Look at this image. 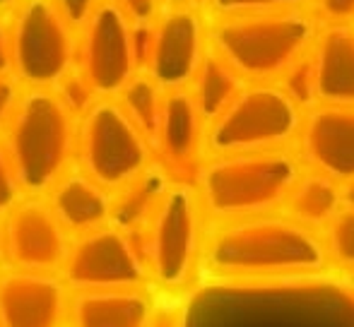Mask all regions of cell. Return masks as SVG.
I'll list each match as a JSON object with an SVG mask.
<instances>
[{
  "mask_svg": "<svg viewBox=\"0 0 354 327\" xmlns=\"http://www.w3.org/2000/svg\"><path fill=\"white\" fill-rule=\"evenodd\" d=\"M181 327H354V291L308 277L207 286Z\"/></svg>",
  "mask_w": 354,
  "mask_h": 327,
  "instance_id": "cell-1",
  "label": "cell"
},
{
  "mask_svg": "<svg viewBox=\"0 0 354 327\" xmlns=\"http://www.w3.org/2000/svg\"><path fill=\"white\" fill-rule=\"evenodd\" d=\"M321 19L308 8L241 17H207V46L246 82H277L311 51Z\"/></svg>",
  "mask_w": 354,
  "mask_h": 327,
  "instance_id": "cell-2",
  "label": "cell"
},
{
  "mask_svg": "<svg viewBox=\"0 0 354 327\" xmlns=\"http://www.w3.org/2000/svg\"><path fill=\"white\" fill-rule=\"evenodd\" d=\"M0 140L22 195H46L71 168L77 118L51 87H24Z\"/></svg>",
  "mask_w": 354,
  "mask_h": 327,
  "instance_id": "cell-3",
  "label": "cell"
},
{
  "mask_svg": "<svg viewBox=\"0 0 354 327\" xmlns=\"http://www.w3.org/2000/svg\"><path fill=\"white\" fill-rule=\"evenodd\" d=\"M207 260L222 275H308L326 265V250L308 226L263 215L219 226Z\"/></svg>",
  "mask_w": 354,
  "mask_h": 327,
  "instance_id": "cell-4",
  "label": "cell"
},
{
  "mask_svg": "<svg viewBox=\"0 0 354 327\" xmlns=\"http://www.w3.org/2000/svg\"><path fill=\"white\" fill-rule=\"evenodd\" d=\"M299 161L287 150L219 155L198 168V197L224 221L270 215L299 181Z\"/></svg>",
  "mask_w": 354,
  "mask_h": 327,
  "instance_id": "cell-5",
  "label": "cell"
},
{
  "mask_svg": "<svg viewBox=\"0 0 354 327\" xmlns=\"http://www.w3.org/2000/svg\"><path fill=\"white\" fill-rule=\"evenodd\" d=\"M301 108L277 82H251L207 123L205 145L214 157L284 150L297 137Z\"/></svg>",
  "mask_w": 354,
  "mask_h": 327,
  "instance_id": "cell-6",
  "label": "cell"
},
{
  "mask_svg": "<svg viewBox=\"0 0 354 327\" xmlns=\"http://www.w3.org/2000/svg\"><path fill=\"white\" fill-rule=\"evenodd\" d=\"M75 155L80 171L111 192L152 164V147L116 99H97L77 121Z\"/></svg>",
  "mask_w": 354,
  "mask_h": 327,
  "instance_id": "cell-7",
  "label": "cell"
},
{
  "mask_svg": "<svg viewBox=\"0 0 354 327\" xmlns=\"http://www.w3.org/2000/svg\"><path fill=\"white\" fill-rule=\"evenodd\" d=\"M10 48L22 87H53L75 68L77 32L51 0H22L10 14Z\"/></svg>",
  "mask_w": 354,
  "mask_h": 327,
  "instance_id": "cell-8",
  "label": "cell"
},
{
  "mask_svg": "<svg viewBox=\"0 0 354 327\" xmlns=\"http://www.w3.org/2000/svg\"><path fill=\"white\" fill-rule=\"evenodd\" d=\"M75 68L99 99H113L140 72L136 24L111 0H104L77 32Z\"/></svg>",
  "mask_w": 354,
  "mask_h": 327,
  "instance_id": "cell-9",
  "label": "cell"
},
{
  "mask_svg": "<svg viewBox=\"0 0 354 327\" xmlns=\"http://www.w3.org/2000/svg\"><path fill=\"white\" fill-rule=\"evenodd\" d=\"M145 250L164 284L188 277L201 244V197L191 183H171L145 226Z\"/></svg>",
  "mask_w": 354,
  "mask_h": 327,
  "instance_id": "cell-10",
  "label": "cell"
},
{
  "mask_svg": "<svg viewBox=\"0 0 354 327\" xmlns=\"http://www.w3.org/2000/svg\"><path fill=\"white\" fill-rule=\"evenodd\" d=\"M207 53V14L201 3L167 5L152 22L142 72L164 92L186 89Z\"/></svg>",
  "mask_w": 354,
  "mask_h": 327,
  "instance_id": "cell-11",
  "label": "cell"
},
{
  "mask_svg": "<svg viewBox=\"0 0 354 327\" xmlns=\"http://www.w3.org/2000/svg\"><path fill=\"white\" fill-rule=\"evenodd\" d=\"M66 279L84 291L131 289L145 279V260L133 234L104 224L80 234L66 252Z\"/></svg>",
  "mask_w": 354,
  "mask_h": 327,
  "instance_id": "cell-12",
  "label": "cell"
},
{
  "mask_svg": "<svg viewBox=\"0 0 354 327\" xmlns=\"http://www.w3.org/2000/svg\"><path fill=\"white\" fill-rule=\"evenodd\" d=\"M3 217V248L15 265L29 272H51L63 265L68 231L41 195L19 197Z\"/></svg>",
  "mask_w": 354,
  "mask_h": 327,
  "instance_id": "cell-13",
  "label": "cell"
},
{
  "mask_svg": "<svg viewBox=\"0 0 354 327\" xmlns=\"http://www.w3.org/2000/svg\"><path fill=\"white\" fill-rule=\"evenodd\" d=\"M301 157L313 171L345 183L354 178V106L318 103L301 116Z\"/></svg>",
  "mask_w": 354,
  "mask_h": 327,
  "instance_id": "cell-14",
  "label": "cell"
},
{
  "mask_svg": "<svg viewBox=\"0 0 354 327\" xmlns=\"http://www.w3.org/2000/svg\"><path fill=\"white\" fill-rule=\"evenodd\" d=\"M63 284L46 272H12L0 279V327H58Z\"/></svg>",
  "mask_w": 354,
  "mask_h": 327,
  "instance_id": "cell-15",
  "label": "cell"
},
{
  "mask_svg": "<svg viewBox=\"0 0 354 327\" xmlns=\"http://www.w3.org/2000/svg\"><path fill=\"white\" fill-rule=\"evenodd\" d=\"M311 63L316 101L354 106V24H321L311 46Z\"/></svg>",
  "mask_w": 354,
  "mask_h": 327,
  "instance_id": "cell-16",
  "label": "cell"
},
{
  "mask_svg": "<svg viewBox=\"0 0 354 327\" xmlns=\"http://www.w3.org/2000/svg\"><path fill=\"white\" fill-rule=\"evenodd\" d=\"M205 145V121L201 118L188 89L164 92L154 150L162 155L164 168L191 171Z\"/></svg>",
  "mask_w": 354,
  "mask_h": 327,
  "instance_id": "cell-17",
  "label": "cell"
},
{
  "mask_svg": "<svg viewBox=\"0 0 354 327\" xmlns=\"http://www.w3.org/2000/svg\"><path fill=\"white\" fill-rule=\"evenodd\" d=\"M48 207L53 210L61 226L80 236L92 229L109 224L111 215V190L99 186L97 181L82 173L80 168H68L53 188L46 192Z\"/></svg>",
  "mask_w": 354,
  "mask_h": 327,
  "instance_id": "cell-18",
  "label": "cell"
},
{
  "mask_svg": "<svg viewBox=\"0 0 354 327\" xmlns=\"http://www.w3.org/2000/svg\"><path fill=\"white\" fill-rule=\"evenodd\" d=\"M169 186H171L169 171L162 164L152 161L136 178H131L126 186L116 188L111 192L109 224L126 231V234H136V231L145 229Z\"/></svg>",
  "mask_w": 354,
  "mask_h": 327,
  "instance_id": "cell-19",
  "label": "cell"
},
{
  "mask_svg": "<svg viewBox=\"0 0 354 327\" xmlns=\"http://www.w3.org/2000/svg\"><path fill=\"white\" fill-rule=\"evenodd\" d=\"M75 327H147L149 301L131 289H92L73 304Z\"/></svg>",
  "mask_w": 354,
  "mask_h": 327,
  "instance_id": "cell-20",
  "label": "cell"
},
{
  "mask_svg": "<svg viewBox=\"0 0 354 327\" xmlns=\"http://www.w3.org/2000/svg\"><path fill=\"white\" fill-rule=\"evenodd\" d=\"M246 84L251 82L243 80L224 58H219L207 46L205 58H203L201 68H198V72L193 75V80L186 89L191 92L198 113H201V118L207 126L241 94V89Z\"/></svg>",
  "mask_w": 354,
  "mask_h": 327,
  "instance_id": "cell-21",
  "label": "cell"
},
{
  "mask_svg": "<svg viewBox=\"0 0 354 327\" xmlns=\"http://www.w3.org/2000/svg\"><path fill=\"white\" fill-rule=\"evenodd\" d=\"M289 217L304 226H328V221L340 212V183L330 176L311 171L299 176L284 200Z\"/></svg>",
  "mask_w": 354,
  "mask_h": 327,
  "instance_id": "cell-22",
  "label": "cell"
},
{
  "mask_svg": "<svg viewBox=\"0 0 354 327\" xmlns=\"http://www.w3.org/2000/svg\"><path fill=\"white\" fill-rule=\"evenodd\" d=\"M113 99L121 103L126 116L136 123V128L142 132V137L154 150V140H157V130H159V118H162L164 89L159 87L147 72L140 70Z\"/></svg>",
  "mask_w": 354,
  "mask_h": 327,
  "instance_id": "cell-23",
  "label": "cell"
},
{
  "mask_svg": "<svg viewBox=\"0 0 354 327\" xmlns=\"http://www.w3.org/2000/svg\"><path fill=\"white\" fill-rule=\"evenodd\" d=\"M207 17H241L306 8L308 0H201Z\"/></svg>",
  "mask_w": 354,
  "mask_h": 327,
  "instance_id": "cell-24",
  "label": "cell"
},
{
  "mask_svg": "<svg viewBox=\"0 0 354 327\" xmlns=\"http://www.w3.org/2000/svg\"><path fill=\"white\" fill-rule=\"evenodd\" d=\"M277 84L284 89L289 99L297 103L301 111L316 106V77H313V63H311V51L306 56H301L287 72L277 80Z\"/></svg>",
  "mask_w": 354,
  "mask_h": 327,
  "instance_id": "cell-25",
  "label": "cell"
},
{
  "mask_svg": "<svg viewBox=\"0 0 354 327\" xmlns=\"http://www.w3.org/2000/svg\"><path fill=\"white\" fill-rule=\"evenodd\" d=\"M51 89L58 94V99L63 101V106H66L68 111L77 118V121L89 111V106H92V103L99 99L77 68H71V70H68L61 80L53 84Z\"/></svg>",
  "mask_w": 354,
  "mask_h": 327,
  "instance_id": "cell-26",
  "label": "cell"
},
{
  "mask_svg": "<svg viewBox=\"0 0 354 327\" xmlns=\"http://www.w3.org/2000/svg\"><path fill=\"white\" fill-rule=\"evenodd\" d=\"M328 248L340 262L354 267V210L340 207L328 221Z\"/></svg>",
  "mask_w": 354,
  "mask_h": 327,
  "instance_id": "cell-27",
  "label": "cell"
},
{
  "mask_svg": "<svg viewBox=\"0 0 354 327\" xmlns=\"http://www.w3.org/2000/svg\"><path fill=\"white\" fill-rule=\"evenodd\" d=\"M321 24H354V0H308Z\"/></svg>",
  "mask_w": 354,
  "mask_h": 327,
  "instance_id": "cell-28",
  "label": "cell"
},
{
  "mask_svg": "<svg viewBox=\"0 0 354 327\" xmlns=\"http://www.w3.org/2000/svg\"><path fill=\"white\" fill-rule=\"evenodd\" d=\"M51 3L75 32H80L92 19V14L97 12L104 0H51Z\"/></svg>",
  "mask_w": 354,
  "mask_h": 327,
  "instance_id": "cell-29",
  "label": "cell"
},
{
  "mask_svg": "<svg viewBox=\"0 0 354 327\" xmlns=\"http://www.w3.org/2000/svg\"><path fill=\"white\" fill-rule=\"evenodd\" d=\"M19 197H22V190H19V183H17V178H15L12 164L8 159V152H5L3 140H0V215H5Z\"/></svg>",
  "mask_w": 354,
  "mask_h": 327,
  "instance_id": "cell-30",
  "label": "cell"
},
{
  "mask_svg": "<svg viewBox=\"0 0 354 327\" xmlns=\"http://www.w3.org/2000/svg\"><path fill=\"white\" fill-rule=\"evenodd\" d=\"M133 24H152L164 10L162 0H111Z\"/></svg>",
  "mask_w": 354,
  "mask_h": 327,
  "instance_id": "cell-31",
  "label": "cell"
},
{
  "mask_svg": "<svg viewBox=\"0 0 354 327\" xmlns=\"http://www.w3.org/2000/svg\"><path fill=\"white\" fill-rule=\"evenodd\" d=\"M24 87L12 72H0V130L8 126L12 118L15 106H17L19 97H22Z\"/></svg>",
  "mask_w": 354,
  "mask_h": 327,
  "instance_id": "cell-32",
  "label": "cell"
},
{
  "mask_svg": "<svg viewBox=\"0 0 354 327\" xmlns=\"http://www.w3.org/2000/svg\"><path fill=\"white\" fill-rule=\"evenodd\" d=\"M0 72H12V48H10V17L0 14Z\"/></svg>",
  "mask_w": 354,
  "mask_h": 327,
  "instance_id": "cell-33",
  "label": "cell"
},
{
  "mask_svg": "<svg viewBox=\"0 0 354 327\" xmlns=\"http://www.w3.org/2000/svg\"><path fill=\"white\" fill-rule=\"evenodd\" d=\"M340 205L345 210H354V178L340 183Z\"/></svg>",
  "mask_w": 354,
  "mask_h": 327,
  "instance_id": "cell-34",
  "label": "cell"
},
{
  "mask_svg": "<svg viewBox=\"0 0 354 327\" xmlns=\"http://www.w3.org/2000/svg\"><path fill=\"white\" fill-rule=\"evenodd\" d=\"M19 3H22V0H0V14H3V17H10V14L19 8Z\"/></svg>",
  "mask_w": 354,
  "mask_h": 327,
  "instance_id": "cell-35",
  "label": "cell"
},
{
  "mask_svg": "<svg viewBox=\"0 0 354 327\" xmlns=\"http://www.w3.org/2000/svg\"><path fill=\"white\" fill-rule=\"evenodd\" d=\"M162 3L167 8V5H186V3H201V0H162Z\"/></svg>",
  "mask_w": 354,
  "mask_h": 327,
  "instance_id": "cell-36",
  "label": "cell"
},
{
  "mask_svg": "<svg viewBox=\"0 0 354 327\" xmlns=\"http://www.w3.org/2000/svg\"><path fill=\"white\" fill-rule=\"evenodd\" d=\"M3 250H5L3 248V224H0V255H3Z\"/></svg>",
  "mask_w": 354,
  "mask_h": 327,
  "instance_id": "cell-37",
  "label": "cell"
},
{
  "mask_svg": "<svg viewBox=\"0 0 354 327\" xmlns=\"http://www.w3.org/2000/svg\"><path fill=\"white\" fill-rule=\"evenodd\" d=\"M350 284H352V291H354V272H352V277H350Z\"/></svg>",
  "mask_w": 354,
  "mask_h": 327,
  "instance_id": "cell-38",
  "label": "cell"
}]
</instances>
